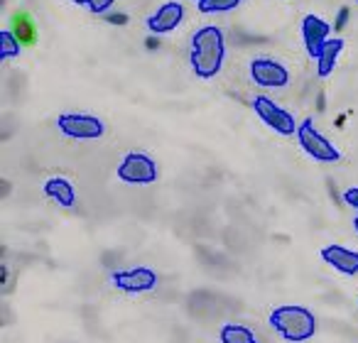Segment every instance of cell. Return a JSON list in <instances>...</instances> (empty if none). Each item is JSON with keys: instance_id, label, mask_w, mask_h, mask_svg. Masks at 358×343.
<instances>
[{"instance_id": "3", "label": "cell", "mask_w": 358, "mask_h": 343, "mask_svg": "<svg viewBox=\"0 0 358 343\" xmlns=\"http://www.w3.org/2000/svg\"><path fill=\"white\" fill-rule=\"evenodd\" d=\"M294 138H297L299 147H302L304 152L314 159V162L334 164V162H338V159H341L338 147L322 133V130L317 128V125H314L312 118H307V120H302V123H299L297 135H294Z\"/></svg>"}, {"instance_id": "20", "label": "cell", "mask_w": 358, "mask_h": 343, "mask_svg": "<svg viewBox=\"0 0 358 343\" xmlns=\"http://www.w3.org/2000/svg\"><path fill=\"white\" fill-rule=\"evenodd\" d=\"M353 231L358 233V216H353Z\"/></svg>"}, {"instance_id": "13", "label": "cell", "mask_w": 358, "mask_h": 343, "mask_svg": "<svg viewBox=\"0 0 358 343\" xmlns=\"http://www.w3.org/2000/svg\"><path fill=\"white\" fill-rule=\"evenodd\" d=\"M219 343H260V336L248 323L229 321L219 328Z\"/></svg>"}, {"instance_id": "19", "label": "cell", "mask_w": 358, "mask_h": 343, "mask_svg": "<svg viewBox=\"0 0 358 343\" xmlns=\"http://www.w3.org/2000/svg\"><path fill=\"white\" fill-rule=\"evenodd\" d=\"M343 201H346L353 211H358V187H348V189L343 191Z\"/></svg>"}, {"instance_id": "6", "label": "cell", "mask_w": 358, "mask_h": 343, "mask_svg": "<svg viewBox=\"0 0 358 343\" xmlns=\"http://www.w3.org/2000/svg\"><path fill=\"white\" fill-rule=\"evenodd\" d=\"M57 130L69 140H99L106 133V123L91 113H62Z\"/></svg>"}, {"instance_id": "17", "label": "cell", "mask_w": 358, "mask_h": 343, "mask_svg": "<svg viewBox=\"0 0 358 343\" xmlns=\"http://www.w3.org/2000/svg\"><path fill=\"white\" fill-rule=\"evenodd\" d=\"M69 3H74V6H79V8H86V10H91L94 15H106V13L113 8L115 0H69Z\"/></svg>"}, {"instance_id": "11", "label": "cell", "mask_w": 358, "mask_h": 343, "mask_svg": "<svg viewBox=\"0 0 358 343\" xmlns=\"http://www.w3.org/2000/svg\"><path fill=\"white\" fill-rule=\"evenodd\" d=\"M329 32H331V27H329V22H327V20H322V17L307 15V17L302 20L304 50H307V54L312 57V59H317V57L322 54L324 45L329 42Z\"/></svg>"}, {"instance_id": "22", "label": "cell", "mask_w": 358, "mask_h": 343, "mask_svg": "<svg viewBox=\"0 0 358 343\" xmlns=\"http://www.w3.org/2000/svg\"><path fill=\"white\" fill-rule=\"evenodd\" d=\"M356 3H358V0H356Z\"/></svg>"}, {"instance_id": "10", "label": "cell", "mask_w": 358, "mask_h": 343, "mask_svg": "<svg viewBox=\"0 0 358 343\" xmlns=\"http://www.w3.org/2000/svg\"><path fill=\"white\" fill-rule=\"evenodd\" d=\"M322 260L331 270H336L338 275H346V277H356L358 275V250H351L346 245H324L322 248Z\"/></svg>"}, {"instance_id": "1", "label": "cell", "mask_w": 358, "mask_h": 343, "mask_svg": "<svg viewBox=\"0 0 358 343\" xmlns=\"http://www.w3.org/2000/svg\"><path fill=\"white\" fill-rule=\"evenodd\" d=\"M268 323L287 343H307L319 333L317 314L304 304H280L268 314Z\"/></svg>"}, {"instance_id": "21", "label": "cell", "mask_w": 358, "mask_h": 343, "mask_svg": "<svg viewBox=\"0 0 358 343\" xmlns=\"http://www.w3.org/2000/svg\"><path fill=\"white\" fill-rule=\"evenodd\" d=\"M196 3H201V0H196Z\"/></svg>"}, {"instance_id": "18", "label": "cell", "mask_w": 358, "mask_h": 343, "mask_svg": "<svg viewBox=\"0 0 358 343\" xmlns=\"http://www.w3.org/2000/svg\"><path fill=\"white\" fill-rule=\"evenodd\" d=\"M13 32L20 37V42H32V37H35V30H32L30 20H27L25 15L15 17V30H13Z\"/></svg>"}, {"instance_id": "14", "label": "cell", "mask_w": 358, "mask_h": 343, "mask_svg": "<svg viewBox=\"0 0 358 343\" xmlns=\"http://www.w3.org/2000/svg\"><path fill=\"white\" fill-rule=\"evenodd\" d=\"M343 50V40L341 37H334V40H329L327 45H324L322 54L317 57V74L322 76V79H327L329 74H331L334 69H336V61H338V54H341Z\"/></svg>"}, {"instance_id": "4", "label": "cell", "mask_w": 358, "mask_h": 343, "mask_svg": "<svg viewBox=\"0 0 358 343\" xmlns=\"http://www.w3.org/2000/svg\"><path fill=\"white\" fill-rule=\"evenodd\" d=\"M253 110L270 130H275V133L282 135V138H292V135H297L299 123L294 120V115L289 113L287 108H282L280 103H275L270 96H265V94L255 96Z\"/></svg>"}, {"instance_id": "15", "label": "cell", "mask_w": 358, "mask_h": 343, "mask_svg": "<svg viewBox=\"0 0 358 343\" xmlns=\"http://www.w3.org/2000/svg\"><path fill=\"white\" fill-rule=\"evenodd\" d=\"M20 52H22V42L15 32L13 30L0 32V59L3 61L15 59V57H20Z\"/></svg>"}, {"instance_id": "7", "label": "cell", "mask_w": 358, "mask_h": 343, "mask_svg": "<svg viewBox=\"0 0 358 343\" xmlns=\"http://www.w3.org/2000/svg\"><path fill=\"white\" fill-rule=\"evenodd\" d=\"M157 282H159L157 272H155L152 268H145V265L110 272V284H113L118 292H125V294L152 292V289L157 287Z\"/></svg>"}, {"instance_id": "9", "label": "cell", "mask_w": 358, "mask_h": 343, "mask_svg": "<svg viewBox=\"0 0 358 343\" xmlns=\"http://www.w3.org/2000/svg\"><path fill=\"white\" fill-rule=\"evenodd\" d=\"M185 20V6L177 0H169L164 6H159L152 15L148 17V30L152 35H167V32L177 30Z\"/></svg>"}, {"instance_id": "5", "label": "cell", "mask_w": 358, "mask_h": 343, "mask_svg": "<svg viewBox=\"0 0 358 343\" xmlns=\"http://www.w3.org/2000/svg\"><path fill=\"white\" fill-rule=\"evenodd\" d=\"M118 180L125 184H135V187H145V184H155L159 177L157 162H155L150 154L145 152H128L118 164Z\"/></svg>"}, {"instance_id": "16", "label": "cell", "mask_w": 358, "mask_h": 343, "mask_svg": "<svg viewBox=\"0 0 358 343\" xmlns=\"http://www.w3.org/2000/svg\"><path fill=\"white\" fill-rule=\"evenodd\" d=\"M241 3H243V0H201V3H196V8H199V13H204V15H214V13L234 10Z\"/></svg>"}, {"instance_id": "2", "label": "cell", "mask_w": 358, "mask_h": 343, "mask_svg": "<svg viewBox=\"0 0 358 343\" xmlns=\"http://www.w3.org/2000/svg\"><path fill=\"white\" fill-rule=\"evenodd\" d=\"M226 59V40L224 32L214 25H206L194 32L189 50V64L199 79H214L221 74Z\"/></svg>"}, {"instance_id": "12", "label": "cell", "mask_w": 358, "mask_h": 343, "mask_svg": "<svg viewBox=\"0 0 358 343\" xmlns=\"http://www.w3.org/2000/svg\"><path fill=\"white\" fill-rule=\"evenodd\" d=\"M45 196H50V201H55L62 209H71L76 204V189L66 177H50L42 187Z\"/></svg>"}, {"instance_id": "8", "label": "cell", "mask_w": 358, "mask_h": 343, "mask_svg": "<svg viewBox=\"0 0 358 343\" xmlns=\"http://www.w3.org/2000/svg\"><path fill=\"white\" fill-rule=\"evenodd\" d=\"M250 79L260 89H285L289 84V71L278 59L258 57L250 61Z\"/></svg>"}]
</instances>
